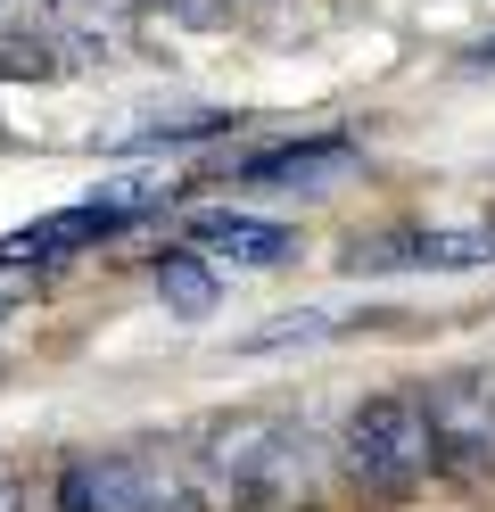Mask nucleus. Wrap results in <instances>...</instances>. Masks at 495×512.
Returning <instances> with one entry per match:
<instances>
[{"instance_id":"obj_7","label":"nucleus","mask_w":495,"mask_h":512,"mask_svg":"<svg viewBox=\"0 0 495 512\" xmlns=\"http://www.w3.org/2000/svg\"><path fill=\"white\" fill-rule=\"evenodd\" d=\"M132 215H116L108 199H83V207H58L42 223H17L9 240H0V265H58V256H75V248H99L108 232H124Z\"/></svg>"},{"instance_id":"obj_9","label":"nucleus","mask_w":495,"mask_h":512,"mask_svg":"<svg viewBox=\"0 0 495 512\" xmlns=\"http://www.w3.org/2000/svg\"><path fill=\"white\" fill-rule=\"evenodd\" d=\"M157 298L182 314V323H198V314H215V273L198 248H165L157 256Z\"/></svg>"},{"instance_id":"obj_11","label":"nucleus","mask_w":495,"mask_h":512,"mask_svg":"<svg viewBox=\"0 0 495 512\" xmlns=\"http://www.w3.org/2000/svg\"><path fill=\"white\" fill-rule=\"evenodd\" d=\"M0 512H33V471L17 455H0Z\"/></svg>"},{"instance_id":"obj_6","label":"nucleus","mask_w":495,"mask_h":512,"mask_svg":"<svg viewBox=\"0 0 495 512\" xmlns=\"http://www.w3.org/2000/svg\"><path fill=\"white\" fill-rule=\"evenodd\" d=\"M487 256H495L487 232H405V240H355L347 273H462Z\"/></svg>"},{"instance_id":"obj_4","label":"nucleus","mask_w":495,"mask_h":512,"mask_svg":"<svg viewBox=\"0 0 495 512\" xmlns=\"http://www.w3.org/2000/svg\"><path fill=\"white\" fill-rule=\"evenodd\" d=\"M429 455L471 488H495V372H438L421 389Z\"/></svg>"},{"instance_id":"obj_14","label":"nucleus","mask_w":495,"mask_h":512,"mask_svg":"<svg viewBox=\"0 0 495 512\" xmlns=\"http://www.w3.org/2000/svg\"><path fill=\"white\" fill-rule=\"evenodd\" d=\"M479 58H487V67H495V42H487V50H479Z\"/></svg>"},{"instance_id":"obj_10","label":"nucleus","mask_w":495,"mask_h":512,"mask_svg":"<svg viewBox=\"0 0 495 512\" xmlns=\"http://www.w3.org/2000/svg\"><path fill=\"white\" fill-rule=\"evenodd\" d=\"M240 116H223V108H207V116H174V124H141V133H124V149H174V141H207V133H231Z\"/></svg>"},{"instance_id":"obj_13","label":"nucleus","mask_w":495,"mask_h":512,"mask_svg":"<svg viewBox=\"0 0 495 512\" xmlns=\"http://www.w3.org/2000/svg\"><path fill=\"white\" fill-rule=\"evenodd\" d=\"M0 314H17V298H0Z\"/></svg>"},{"instance_id":"obj_8","label":"nucleus","mask_w":495,"mask_h":512,"mask_svg":"<svg viewBox=\"0 0 495 512\" xmlns=\"http://www.w3.org/2000/svg\"><path fill=\"white\" fill-rule=\"evenodd\" d=\"M182 248H198V256H231V265H289V248H297V232H281V223H264V215H231V207H215V215H190V240Z\"/></svg>"},{"instance_id":"obj_2","label":"nucleus","mask_w":495,"mask_h":512,"mask_svg":"<svg viewBox=\"0 0 495 512\" xmlns=\"http://www.w3.org/2000/svg\"><path fill=\"white\" fill-rule=\"evenodd\" d=\"M58 512H198L182 455L165 446H108L58 471Z\"/></svg>"},{"instance_id":"obj_1","label":"nucleus","mask_w":495,"mask_h":512,"mask_svg":"<svg viewBox=\"0 0 495 512\" xmlns=\"http://www.w3.org/2000/svg\"><path fill=\"white\" fill-rule=\"evenodd\" d=\"M190 496L198 512H273L289 496H306L314 455H306V422L281 405H231L207 413L182 446Z\"/></svg>"},{"instance_id":"obj_12","label":"nucleus","mask_w":495,"mask_h":512,"mask_svg":"<svg viewBox=\"0 0 495 512\" xmlns=\"http://www.w3.org/2000/svg\"><path fill=\"white\" fill-rule=\"evenodd\" d=\"M182 17H223V0H174Z\"/></svg>"},{"instance_id":"obj_5","label":"nucleus","mask_w":495,"mask_h":512,"mask_svg":"<svg viewBox=\"0 0 495 512\" xmlns=\"http://www.w3.org/2000/svg\"><path fill=\"white\" fill-rule=\"evenodd\" d=\"M355 157H363V149H355L347 133H306V141H281V149L240 157L223 182H240V190H322V182H339Z\"/></svg>"},{"instance_id":"obj_3","label":"nucleus","mask_w":495,"mask_h":512,"mask_svg":"<svg viewBox=\"0 0 495 512\" xmlns=\"http://www.w3.org/2000/svg\"><path fill=\"white\" fill-rule=\"evenodd\" d=\"M339 455L347 471L363 479L372 496H413L421 479H429V422H421V397L405 389H380V397H363L347 413V430H339Z\"/></svg>"}]
</instances>
